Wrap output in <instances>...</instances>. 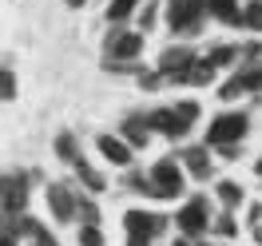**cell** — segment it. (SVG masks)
<instances>
[{
    "label": "cell",
    "mask_w": 262,
    "mask_h": 246,
    "mask_svg": "<svg viewBox=\"0 0 262 246\" xmlns=\"http://www.w3.org/2000/svg\"><path fill=\"white\" fill-rule=\"evenodd\" d=\"M195 119H199V103H195V99H179L175 107H163V111H151V115H143L147 131H163V135H171V139L187 135Z\"/></svg>",
    "instance_id": "1"
},
{
    "label": "cell",
    "mask_w": 262,
    "mask_h": 246,
    "mask_svg": "<svg viewBox=\"0 0 262 246\" xmlns=\"http://www.w3.org/2000/svg\"><path fill=\"white\" fill-rule=\"evenodd\" d=\"M246 131H250V119H246L243 111H230V115L211 119V127H207V143H211V147H230V143H243Z\"/></svg>",
    "instance_id": "2"
},
{
    "label": "cell",
    "mask_w": 262,
    "mask_h": 246,
    "mask_svg": "<svg viewBox=\"0 0 262 246\" xmlns=\"http://www.w3.org/2000/svg\"><path fill=\"white\" fill-rule=\"evenodd\" d=\"M151 195L159 198H179L183 195V171L175 159H159L151 167Z\"/></svg>",
    "instance_id": "3"
},
{
    "label": "cell",
    "mask_w": 262,
    "mask_h": 246,
    "mask_svg": "<svg viewBox=\"0 0 262 246\" xmlns=\"http://www.w3.org/2000/svg\"><path fill=\"white\" fill-rule=\"evenodd\" d=\"M28 207V175H0V211L4 214H24Z\"/></svg>",
    "instance_id": "4"
},
{
    "label": "cell",
    "mask_w": 262,
    "mask_h": 246,
    "mask_svg": "<svg viewBox=\"0 0 262 246\" xmlns=\"http://www.w3.org/2000/svg\"><path fill=\"white\" fill-rule=\"evenodd\" d=\"M167 20L175 32H195L203 24V0H171L167 4Z\"/></svg>",
    "instance_id": "5"
},
{
    "label": "cell",
    "mask_w": 262,
    "mask_h": 246,
    "mask_svg": "<svg viewBox=\"0 0 262 246\" xmlns=\"http://www.w3.org/2000/svg\"><path fill=\"white\" fill-rule=\"evenodd\" d=\"M207 222H211L207 198H191V203H183V211H179V230H183V234H203Z\"/></svg>",
    "instance_id": "6"
},
{
    "label": "cell",
    "mask_w": 262,
    "mask_h": 246,
    "mask_svg": "<svg viewBox=\"0 0 262 246\" xmlns=\"http://www.w3.org/2000/svg\"><path fill=\"white\" fill-rule=\"evenodd\" d=\"M127 230L135 234V238H155V234H163V227H167V218L163 214H151V211H127Z\"/></svg>",
    "instance_id": "7"
},
{
    "label": "cell",
    "mask_w": 262,
    "mask_h": 246,
    "mask_svg": "<svg viewBox=\"0 0 262 246\" xmlns=\"http://www.w3.org/2000/svg\"><path fill=\"white\" fill-rule=\"evenodd\" d=\"M195 64V52L191 48H167L163 60H159V72H163V80H175L183 83V76H187V68Z\"/></svg>",
    "instance_id": "8"
},
{
    "label": "cell",
    "mask_w": 262,
    "mask_h": 246,
    "mask_svg": "<svg viewBox=\"0 0 262 246\" xmlns=\"http://www.w3.org/2000/svg\"><path fill=\"white\" fill-rule=\"evenodd\" d=\"M139 48H143L139 32H112V36H107V60L127 64V60H135V56H139Z\"/></svg>",
    "instance_id": "9"
},
{
    "label": "cell",
    "mask_w": 262,
    "mask_h": 246,
    "mask_svg": "<svg viewBox=\"0 0 262 246\" xmlns=\"http://www.w3.org/2000/svg\"><path fill=\"white\" fill-rule=\"evenodd\" d=\"M48 207H52V214H56L60 222H72V218H76V195H72V187L52 183L48 187Z\"/></svg>",
    "instance_id": "10"
},
{
    "label": "cell",
    "mask_w": 262,
    "mask_h": 246,
    "mask_svg": "<svg viewBox=\"0 0 262 246\" xmlns=\"http://www.w3.org/2000/svg\"><path fill=\"white\" fill-rule=\"evenodd\" d=\"M258 92V68H246L234 80L223 83V99H238V96H254Z\"/></svg>",
    "instance_id": "11"
},
{
    "label": "cell",
    "mask_w": 262,
    "mask_h": 246,
    "mask_svg": "<svg viewBox=\"0 0 262 246\" xmlns=\"http://www.w3.org/2000/svg\"><path fill=\"white\" fill-rule=\"evenodd\" d=\"M96 143H99V151H103L107 163H115V167H127L131 163V147L119 139V135H99Z\"/></svg>",
    "instance_id": "12"
},
{
    "label": "cell",
    "mask_w": 262,
    "mask_h": 246,
    "mask_svg": "<svg viewBox=\"0 0 262 246\" xmlns=\"http://www.w3.org/2000/svg\"><path fill=\"white\" fill-rule=\"evenodd\" d=\"M203 12H214L223 24H243V12H238V0H203Z\"/></svg>",
    "instance_id": "13"
},
{
    "label": "cell",
    "mask_w": 262,
    "mask_h": 246,
    "mask_svg": "<svg viewBox=\"0 0 262 246\" xmlns=\"http://www.w3.org/2000/svg\"><path fill=\"white\" fill-rule=\"evenodd\" d=\"M183 163L191 167L195 179H211V155H207L203 147H187L183 151Z\"/></svg>",
    "instance_id": "14"
},
{
    "label": "cell",
    "mask_w": 262,
    "mask_h": 246,
    "mask_svg": "<svg viewBox=\"0 0 262 246\" xmlns=\"http://www.w3.org/2000/svg\"><path fill=\"white\" fill-rule=\"evenodd\" d=\"M8 234H12V238H16V234H24V238H40L44 227H40L36 218H28V214H12V218H8Z\"/></svg>",
    "instance_id": "15"
},
{
    "label": "cell",
    "mask_w": 262,
    "mask_h": 246,
    "mask_svg": "<svg viewBox=\"0 0 262 246\" xmlns=\"http://www.w3.org/2000/svg\"><path fill=\"white\" fill-rule=\"evenodd\" d=\"M123 139H127V147H147V123L143 119H127L123 123Z\"/></svg>",
    "instance_id": "16"
},
{
    "label": "cell",
    "mask_w": 262,
    "mask_h": 246,
    "mask_svg": "<svg viewBox=\"0 0 262 246\" xmlns=\"http://www.w3.org/2000/svg\"><path fill=\"white\" fill-rule=\"evenodd\" d=\"M214 76V68L207 64V60H195V64L187 68V76H183V83H211Z\"/></svg>",
    "instance_id": "17"
},
{
    "label": "cell",
    "mask_w": 262,
    "mask_h": 246,
    "mask_svg": "<svg viewBox=\"0 0 262 246\" xmlns=\"http://www.w3.org/2000/svg\"><path fill=\"white\" fill-rule=\"evenodd\" d=\"M56 155H60V159H64V163H76V159H80V147H76V135H60V139H56Z\"/></svg>",
    "instance_id": "18"
},
{
    "label": "cell",
    "mask_w": 262,
    "mask_h": 246,
    "mask_svg": "<svg viewBox=\"0 0 262 246\" xmlns=\"http://www.w3.org/2000/svg\"><path fill=\"white\" fill-rule=\"evenodd\" d=\"M72 167H76V175H80L92 191H103V175H99V171H92V167H88V159H76Z\"/></svg>",
    "instance_id": "19"
},
{
    "label": "cell",
    "mask_w": 262,
    "mask_h": 246,
    "mask_svg": "<svg viewBox=\"0 0 262 246\" xmlns=\"http://www.w3.org/2000/svg\"><path fill=\"white\" fill-rule=\"evenodd\" d=\"M135 4H139V0H112V4H107V20H112V24L127 20L131 12H135Z\"/></svg>",
    "instance_id": "20"
},
{
    "label": "cell",
    "mask_w": 262,
    "mask_h": 246,
    "mask_svg": "<svg viewBox=\"0 0 262 246\" xmlns=\"http://www.w3.org/2000/svg\"><path fill=\"white\" fill-rule=\"evenodd\" d=\"M219 198L234 211V207H243V187L238 183H219Z\"/></svg>",
    "instance_id": "21"
},
{
    "label": "cell",
    "mask_w": 262,
    "mask_h": 246,
    "mask_svg": "<svg viewBox=\"0 0 262 246\" xmlns=\"http://www.w3.org/2000/svg\"><path fill=\"white\" fill-rule=\"evenodd\" d=\"M234 56H238V52L230 48V44H223V48H214L211 56H207V64H211V68H223V64H230Z\"/></svg>",
    "instance_id": "22"
},
{
    "label": "cell",
    "mask_w": 262,
    "mask_h": 246,
    "mask_svg": "<svg viewBox=\"0 0 262 246\" xmlns=\"http://www.w3.org/2000/svg\"><path fill=\"white\" fill-rule=\"evenodd\" d=\"M76 214H83V222H88V227H96V218H99V211H96V203H92V198H76Z\"/></svg>",
    "instance_id": "23"
},
{
    "label": "cell",
    "mask_w": 262,
    "mask_h": 246,
    "mask_svg": "<svg viewBox=\"0 0 262 246\" xmlns=\"http://www.w3.org/2000/svg\"><path fill=\"white\" fill-rule=\"evenodd\" d=\"M16 96V76L8 68H0V99H12Z\"/></svg>",
    "instance_id": "24"
},
{
    "label": "cell",
    "mask_w": 262,
    "mask_h": 246,
    "mask_svg": "<svg viewBox=\"0 0 262 246\" xmlns=\"http://www.w3.org/2000/svg\"><path fill=\"white\" fill-rule=\"evenodd\" d=\"M80 246H103L99 227H83V230H80Z\"/></svg>",
    "instance_id": "25"
},
{
    "label": "cell",
    "mask_w": 262,
    "mask_h": 246,
    "mask_svg": "<svg viewBox=\"0 0 262 246\" xmlns=\"http://www.w3.org/2000/svg\"><path fill=\"white\" fill-rule=\"evenodd\" d=\"M139 28L147 32V28H155V4H147L143 12H139Z\"/></svg>",
    "instance_id": "26"
},
{
    "label": "cell",
    "mask_w": 262,
    "mask_h": 246,
    "mask_svg": "<svg viewBox=\"0 0 262 246\" xmlns=\"http://www.w3.org/2000/svg\"><path fill=\"white\" fill-rule=\"evenodd\" d=\"M246 28H258V0H250V4H246Z\"/></svg>",
    "instance_id": "27"
},
{
    "label": "cell",
    "mask_w": 262,
    "mask_h": 246,
    "mask_svg": "<svg viewBox=\"0 0 262 246\" xmlns=\"http://www.w3.org/2000/svg\"><path fill=\"white\" fill-rule=\"evenodd\" d=\"M214 230H219V234H238V230H234V218H227V214H223V218H219V222H214Z\"/></svg>",
    "instance_id": "28"
},
{
    "label": "cell",
    "mask_w": 262,
    "mask_h": 246,
    "mask_svg": "<svg viewBox=\"0 0 262 246\" xmlns=\"http://www.w3.org/2000/svg\"><path fill=\"white\" fill-rule=\"evenodd\" d=\"M159 76H147V72H143V76H139V87H147V92H155V87H159Z\"/></svg>",
    "instance_id": "29"
},
{
    "label": "cell",
    "mask_w": 262,
    "mask_h": 246,
    "mask_svg": "<svg viewBox=\"0 0 262 246\" xmlns=\"http://www.w3.org/2000/svg\"><path fill=\"white\" fill-rule=\"evenodd\" d=\"M32 246H60V242H56V238H52L48 230H44V234H40V238H32Z\"/></svg>",
    "instance_id": "30"
},
{
    "label": "cell",
    "mask_w": 262,
    "mask_h": 246,
    "mask_svg": "<svg viewBox=\"0 0 262 246\" xmlns=\"http://www.w3.org/2000/svg\"><path fill=\"white\" fill-rule=\"evenodd\" d=\"M127 246H151V242H147V238H135V234H131V238H127Z\"/></svg>",
    "instance_id": "31"
},
{
    "label": "cell",
    "mask_w": 262,
    "mask_h": 246,
    "mask_svg": "<svg viewBox=\"0 0 262 246\" xmlns=\"http://www.w3.org/2000/svg\"><path fill=\"white\" fill-rule=\"evenodd\" d=\"M0 234H8V214L0 211Z\"/></svg>",
    "instance_id": "32"
},
{
    "label": "cell",
    "mask_w": 262,
    "mask_h": 246,
    "mask_svg": "<svg viewBox=\"0 0 262 246\" xmlns=\"http://www.w3.org/2000/svg\"><path fill=\"white\" fill-rule=\"evenodd\" d=\"M0 246H16V238L12 234H0Z\"/></svg>",
    "instance_id": "33"
},
{
    "label": "cell",
    "mask_w": 262,
    "mask_h": 246,
    "mask_svg": "<svg viewBox=\"0 0 262 246\" xmlns=\"http://www.w3.org/2000/svg\"><path fill=\"white\" fill-rule=\"evenodd\" d=\"M68 4H72V8H83V0H68Z\"/></svg>",
    "instance_id": "34"
},
{
    "label": "cell",
    "mask_w": 262,
    "mask_h": 246,
    "mask_svg": "<svg viewBox=\"0 0 262 246\" xmlns=\"http://www.w3.org/2000/svg\"><path fill=\"white\" fill-rule=\"evenodd\" d=\"M175 246H187V242H183V238H175Z\"/></svg>",
    "instance_id": "35"
},
{
    "label": "cell",
    "mask_w": 262,
    "mask_h": 246,
    "mask_svg": "<svg viewBox=\"0 0 262 246\" xmlns=\"http://www.w3.org/2000/svg\"><path fill=\"white\" fill-rule=\"evenodd\" d=\"M199 246H207V242H199Z\"/></svg>",
    "instance_id": "36"
}]
</instances>
